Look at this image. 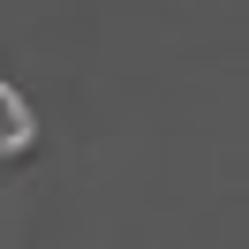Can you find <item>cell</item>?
Instances as JSON below:
<instances>
[{
  "label": "cell",
  "mask_w": 249,
  "mask_h": 249,
  "mask_svg": "<svg viewBox=\"0 0 249 249\" xmlns=\"http://www.w3.org/2000/svg\"><path fill=\"white\" fill-rule=\"evenodd\" d=\"M38 143V121H31V106H23L8 83H0V159H23Z\"/></svg>",
  "instance_id": "1"
}]
</instances>
